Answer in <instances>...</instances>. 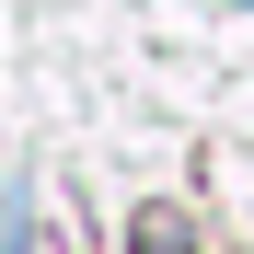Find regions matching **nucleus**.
Listing matches in <instances>:
<instances>
[{
    "label": "nucleus",
    "instance_id": "obj_1",
    "mask_svg": "<svg viewBox=\"0 0 254 254\" xmlns=\"http://www.w3.org/2000/svg\"><path fill=\"white\" fill-rule=\"evenodd\" d=\"M139 254H185V220H174V208H150V220H139Z\"/></svg>",
    "mask_w": 254,
    "mask_h": 254
}]
</instances>
